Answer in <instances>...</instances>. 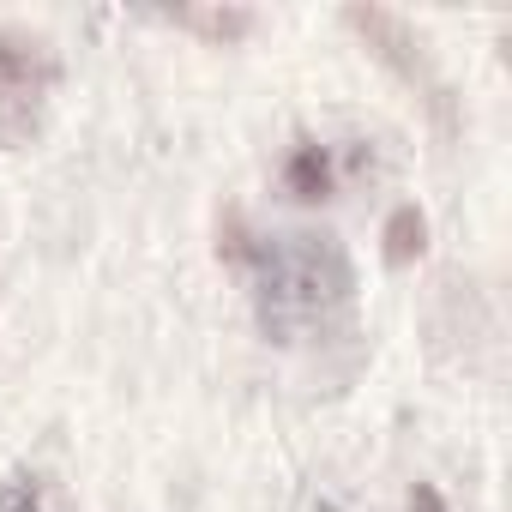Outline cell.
<instances>
[{
    "label": "cell",
    "mask_w": 512,
    "mask_h": 512,
    "mask_svg": "<svg viewBox=\"0 0 512 512\" xmlns=\"http://www.w3.org/2000/svg\"><path fill=\"white\" fill-rule=\"evenodd\" d=\"M217 253L253 278V308H260L266 338L314 344L350 320L356 272L332 235H253L229 211L217 229Z\"/></svg>",
    "instance_id": "obj_1"
},
{
    "label": "cell",
    "mask_w": 512,
    "mask_h": 512,
    "mask_svg": "<svg viewBox=\"0 0 512 512\" xmlns=\"http://www.w3.org/2000/svg\"><path fill=\"white\" fill-rule=\"evenodd\" d=\"M55 79H61V61L43 37L0 25V133L37 127V109L55 91Z\"/></svg>",
    "instance_id": "obj_2"
},
{
    "label": "cell",
    "mask_w": 512,
    "mask_h": 512,
    "mask_svg": "<svg viewBox=\"0 0 512 512\" xmlns=\"http://www.w3.org/2000/svg\"><path fill=\"white\" fill-rule=\"evenodd\" d=\"M284 187H290L296 199H326V193L338 187V151L320 145V139L290 145V157H284Z\"/></svg>",
    "instance_id": "obj_3"
},
{
    "label": "cell",
    "mask_w": 512,
    "mask_h": 512,
    "mask_svg": "<svg viewBox=\"0 0 512 512\" xmlns=\"http://www.w3.org/2000/svg\"><path fill=\"white\" fill-rule=\"evenodd\" d=\"M0 512H67V500H61V488L49 476L19 470L7 488H0Z\"/></svg>",
    "instance_id": "obj_4"
},
{
    "label": "cell",
    "mask_w": 512,
    "mask_h": 512,
    "mask_svg": "<svg viewBox=\"0 0 512 512\" xmlns=\"http://www.w3.org/2000/svg\"><path fill=\"white\" fill-rule=\"evenodd\" d=\"M422 247H428L422 211H416V205H398L392 223H386V260H392V266H410V260H422Z\"/></svg>",
    "instance_id": "obj_5"
},
{
    "label": "cell",
    "mask_w": 512,
    "mask_h": 512,
    "mask_svg": "<svg viewBox=\"0 0 512 512\" xmlns=\"http://www.w3.org/2000/svg\"><path fill=\"white\" fill-rule=\"evenodd\" d=\"M169 19H175L181 31H205V37H217V43L253 31V13H169Z\"/></svg>",
    "instance_id": "obj_6"
},
{
    "label": "cell",
    "mask_w": 512,
    "mask_h": 512,
    "mask_svg": "<svg viewBox=\"0 0 512 512\" xmlns=\"http://www.w3.org/2000/svg\"><path fill=\"white\" fill-rule=\"evenodd\" d=\"M410 512H446V500H440L428 482H416V488H410Z\"/></svg>",
    "instance_id": "obj_7"
}]
</instances>
